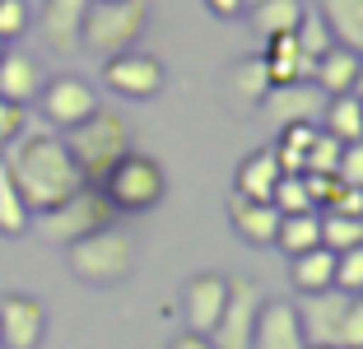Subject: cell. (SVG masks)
I'll return each mask as SVG.
<instances>
[{"instance_id": "6da1fadb", "label": "cell", "mask_w": 363, "mask_h": 349, "mask_svg": "<svg viewBox=\"0 0 363 349\" xmlns=\"http://www.w3.org/2000/svg\"><path fill=\"white\" fill-rule=\"evenodd\" d=\"M0 163H5L10 182L19 187V196L28 201L33 214L56 210L65 196H75L84 187V172L70 159V149H65V140L56 131H28L23 126L10 145L0 149Z\"/></svg>"}, {"instance_id": "7a4b0ae2", "label": "cell", "mask_w": 363, "mask_h": 349, "mask_svg": "<svg viewBox=\"0 0 363 349\" xmlns=\"http://www.w3.org/2000/svg\"><path fill=\"white\" fill-rule=\"evenodd\" d=\"M65 265L79 284H94V289L126 284L130 270H135V243H130L126 228L107 223V228H94L89 238L65 247Z\"/></svg>"}, {"instance_id": "3957f363", "label": "cell", "mask_w": 363, "mask_h": 349, "mask_svg": "<svg viewBox=\"0 0 363 349\" xmlns=\"http://www.w3.org/2000/svg\"><path fill=\"white\" fill-rule=\"evenodd\" d=\"M130 145H135V135H130L126 116L112 112V107H98L94 116H84L79 126L65 131V149H70V159L79 163V172H84V182H103L107 168L121 159V154H130Z\"/></svg>"}, {"instance_id": "277c9868", "label": "cell", "mask_w": 363, "mask_h": 349, "mask_svg": "<svg viewBox=\"0 0 363 349\" xmlns=\"http://www.w3.org/2000/svg\"><path fill=\"white\" fill-rule=\"evenodd\" d=\"M145 28H150V0H89L79 47L107 61L117 52H130L145 38Z\"/></svg>"}, {"instance_id": "5b68a950", "label": "cell", "mask_w": 363, "mask_h": 349, "mask_svg": "<svg viewBox=\"0 0 363 349\" xmlns=\"http://www.w3.org/2000/svg\"><path fill=\"white\" fill-rule=\"evenodd\" d=\"M98 187H103V196L112 201L117 214H150L154 205L168 196V172L159 168V159L130 149V154H121V159L107 168V177L98 182Z\"/></svg>"}, {"instance_id": "8992f818", "label": "cell", "mask_w": 363, "mask_h": 349, "mask_svg": "<svg viewBox=\"0 0 363 349\" xmlns=\"http://www.w3.org/2000/svg\"><path fill=\"white\" fill-rule=\"evenodd\" d=\"M38 219H43L38 228H43L47 243L70 247V243H79V238H89L94 228H107V223H117V210H112V201L103 196V187L84 182L75 196H65L56 210L38 214Z\"/></svg>"}, {"instance_id": "52a82bcc", "label": "cell", "mask_w": 363, "mask_h": 349, "mask_svg": "<svg viewBox=\"0 0 363 349\" xmlns=\"http://www.w3.org/2000/svg\"><path fill=\"white\" fill-rule=\"evenodd\" d=\"M261 303H266V289L252 275H233L228 279L224 312H219V321H214V331H210V345L214 349H247L252 345V326H257Z\"/></svg>"}, {"instance_id": "ba28073f", "label": "cell", "mask_w": 363, "mask_h": 349, "mask_svg": "<svg viewBox=\"0 0 363 349\" xmlns=\"http://www.w3.org/2000/svg\"><path fill=\"white\" fill-rule=\"evenodd\" d=\"M163 61L150 52H140V47H130V52H117L103 61V84L112 89L117 98H130V103H145V98H154L163 89Z\"/></svg>"}, {"instance_id": "9c48e42d", "label": "cell", "mask_w": 363, "mask_h": 349, "mask_svg": "<svg viewBox=\"0 0 363 349\" xmlns=\"http://www.w3.org/2000/svg\"><path fill=\"white\" fill-rule=\"evenodd\" d=\"M38 103H43V116H47V126L56 131H70L79 126L84 116H94L98 107V94L89 79H79V74H52L43 84V94H38Z\"/></svg>"}, {"instance_id": "30bf717a", "label": "cell", "mask_w": 363, "mask_h": 349, "mask_svg": "<svg viewBox=\"0 0 363 349\" xmlns=\"http://www.w3.org/2000/svg\"><path fill=\"white\" fill-rule=\"evenodd\" d=\"M350 303H354V294H345V289L303 294V303H294V307H298V321H303L308 345H317V349H340V326H345Z\"/></svg>"}, {"instance_id": "8fae6325", "label": "cell", "mask_w": 363, "mask_h": 349, "mask_svg": "<svg viewBox=\"0 0 363 349\" xmlns=\"http://www.w3.org/2000/svg\"><path fill=\"white\" fill-rule=\"evenodd\" d=\"M47 336V307L33 294L0 298V345L5 349H38Z\"/></svg>"}, {"instance_id": "7c38bea8", "label": "cell", "mask_w": 363, "mask_h": 349, "mask_svg": "<svg viewBox=\"0 0 363 349\" xmlns=\"http://www.w3.org/2000/svg\"><path fill=\"white\" fill-rule=\"evenodd\" d=\"M224 298H228V275H214V270H201L182 284V321L186 331L196 336H210L219 312H224Z\"/></svg>"}, {"instance_id": "4fadbf2b", "label": "cell", "mask_w": 363, "mask_h": 349, "mask_svg": "<svg viewBox=\"0 0 363 349\" xmlns=\"http://www.w3.org/2000/svg\"><path fill=\"white\" fill-rule=\"evenodd\" d=\"M247 349H308L298 307L279 303V298H266L257 312V326H252V345Z\"/></svg>"}, {"instance_id": "5bb4252c", "label": "cell", "mask_w": 363, "mask_h": 349, "mask_svg": "<svg viewBox=\"0 0 363 349\" xmlns=\"http://www.w3.org/2000/svg\"><path fill=\"white\" fill-rule=\"evenodd\" d=\"M84 10H89V0H43L38 28H43L47 52H56V56H75V52H79Z\"/></svg>"}, {"instance_id": "9a60e30c", "label": "cell", "mask_w": 363, "mask_h": 349, "mask_svg": "<svg viewBox=\"0 0 363 349\" xmlns=\"http://www.w3.org/2000/svg\"><path fill=\"white\" fill-rule=\"evenodd\" d=\"M43 84H47V74L38 65V56L19 52V47H5V56H0V98L14 107H28V103H38Z\"/></svg>"}, {"instance_id": "2e32d148", "label": "cell", "mask_w": 363, "mask_h": 349, "mask_svg": "<svg viewBox=\"0 0 363 349\" xmlns=\"http://www.w3.org/2000/svg\"><path fill=\"white\" fill-rule=\"evenodd\" d=\"M228 223L242 243L252 247H275V228H279V210L270 201H252V196H228Z\"/></svg>"}, {"instance_id": "e0dca14e", "label": "cell", "mask_w": 363, "mask_h": 349, "mask_svg": "<svg viewBox=\"0 0 363 349\" xmlns=\"http://www.w3.org/2000/svg\"><path fill=\"white\" fill-rule=\"evenodd\" d=\"M279 163H275V149L270 145H261V149H252L242 163H238V172H233V191L238 196H252V201H270L275 196V187H279Z\"/></svg>"}, {"instance_id": "ac0fdd59", "label": "cell", "mask_w": 363, "mask_h": 349, "mask_svg": "<svg viewBox=\"0 0 363 349\" xmlns=\"http://www.w3.org/2000/svg\"><path fill=\"white\" fill-rule=\"evenodd\" d=\"M261 107H270L279 116V126H289V121H317V112L326 107V94L317 84H279L266 94Z\"/></svg>"}, {"instance_id": "d6986e66", "label": "cell", "mask_w": 363, "mask_h": 349, "mask_svg": "<svg viewBox=\"0 0 363 349\" xmlns=\"http://www.w3.org/2000/svg\"><path fill=\"white\" fill-rule=\"evenodd\" d=\"M354 79H359V52H350V47H326V52L317 56V70H312V84L321 89L326 98L335 94H354Z\"/></svg>"}, {"instance_id": "ffe728a7", "label": "cell", "mask_w": 363, "mask_h": 349, "mask_svg": "<svg viewBox=\"0 0 363 349\" xmlns=\"http://www.w3.org/2000/svg\"><path fill=\"white\" fill-rule=\"evenodd\" d=\"M270 70L261 56H242V61H233V70H228V103L233 107H261L270 94Z\"/></svg>"}, {"instance_id": "44dd1931", "label": "cell", "mask_w": 363, "mask_h": 349, "mask_svg": "<svg viewBox=\"0 0 363 349\" xmlns=\"http://www.w3.org/2000/svg\"><path fill=\"white\" fill-rule=\"evenodd\" d=\"M289 279L298 294H321V289H335V252L331 247H308L289 261Z\"/></svg>"}, {"instance_id": "7402d4cb", "label": "cell", "mask_w": 363, "mask_h": 349, "mask_svg": "<svg viewBox=\"0 0 363 349\" xmlns=\"http://www.w3.org/2000/svg\"><path fill=\"white\" fill-rule=\"evenodd\" d=\"M321 19L335 43L363 56V0H321Z\"/></svg>"}, {"instance_id": "603a6c76", "label": "cell", "mask_w": 363, "mask_h": 349, "mask_svg": "<svg viewBox=\"0 0 363 349\" xmlns=\"http://www.w3.org/2000/svg\"><path fill=\"white\" fill-rule=\"evenodd\" d=\"M321 131H331L340 145L363 140V98L359 94H335L321 107Z\"/></svg>"}, {"instance_id": "cb8c5ba5", "label": "cell", "mask_w": 363, "mask_h": 349, "mask_svg": "<svg viewBox=\"0 0 363 349\" xmlns=\"http://www.w3.org/2000/svg\"><path fill=\"white\" fill-rule=\"evenodd\" d=\"M303 14H308L303 0H261V5L247 10V19H252V28H257L261 38H284V33L298 28Z\"/></svg>"}, {"instance_id": "d4e9b609", "label": "cell", "mask_w": 363, "mask_h": 349, "mask_svg": "<svg viewBox=\"0 0 363 349\" xmlns=\"http://www.w3.org/2000/svg\"><path fill=\"white\" fill-rule=\"evenodd\" d=\"M275 243L284 247L289 256L308 252V247H321V210H303V214H279Z\"/></svg>"}, {"instance_id": "484cf974", "label": "cell", "mask_w": 363, "mask_h": 349, "mask_svg": "<svg viewBox=\"0 0 363 349\" xmlns=\"http://www.w3.org/2000/svg\"><path fill=\"white\" fill-rule=\"evenodd\" d=\"M312 135H317V121H289V126H279V140L270 145L279 172H303V154H308Z\"/></svg>"}, {"instance_id": "4316f807", "label": "cell", "mask_w": 363, "mask_h": 349, "mask_svg": "<svg viewBox=\"0 0 363 349\" xmlns=\"http://www.w3.org/2000/svg\"><path fill=\"white\" fill-rule=\"evenodd\" d=\"M28 228H33V210L19 196V187L10 182L5 163H0V238H23Z\"/></svg>"}, {"instance_id": "83f0119b", "label": "cell", "mask_w": 363, "mask_h": 349, "mask_svg": "<svg viewBox=\"0 0 363 349\" xmlns=\"http://www.w3.org/2000/svg\"><path fill=\"white\" fill-rule=\"evenodd\" d=\"M321 247H331V252L363 247V219H350V214H321Z\"/></svg>"}, {"instance_id": "f1b7e54d", "label": "cell", "mask_w": 363, "mask_h": 349, "mask_svg": "<svg viewBox=\"0 0 363 349\" xmlns=\"http://www.w3.org/2000/svg\"><path fill=\"white\" fill-rule=\"evenodd\" d=\"M270 205H275L279 214H303V210H317L308 196V182H303V172H284L275 187V196H270Z\"/></svg>"}, {"instance_id": "f546056e", "label": "cell", "mask_w": 363, "mask_h": 349, "mask_svg": "<svg viewBox=\"0 0 363 349\" xmlns=\"http://www.w3.org/2000/svg\"><path fill=\"white\" fill-rule=\"evenodd\" d=\"M340 140L331 135V131H317L308 145V154H303V172H335L340 168Z\"/></svg>"}, {"instance_id": "4dcf8cb0", "label": "cell", "mask_w": 363, "mask_h": 349, "mask_svg": "<svg viewBox=\"0 0 363 349\" xmlns=\"http://www.w3.org/2000/svg\"><path fill=\"white\" fill-rule=\"evenodd\" d=\"M294 43H298L303 56H312V61H317L326 47H335V38H331V28H326V19H321V14H303L298 28H294Z\"/></svg>"}, {"instance_id": "1f68e13d", "label": "cell", "mask_w": 363, "mask_h": 349, "mask_svg": "<svg viewBox=\"0 0 363 349\" xmlns=\"http://www.w3.org/2000/svg\"><path fill=\"white\" fill-rule=\"evenodd\" d=\"M335 289H345V294H363V247L335 252Z\"/></svg>"}, {"instance_id": "d6a6232c", "label": "cell", "mask_w": 363, "mask_h": 349, "mask_svg": "<svg viewBox=\"0 0 363 349\" xmlns=\"http://www.w3.org/2000/svg\"><path fill=\"white\" fill-rule=\"evenodd\" d=\"M33 23V10L28 0H0V38L5 43H14V38H23Z\"/></svg>"}, {"instance_id": "836d02e7", "label": "cell", "mask_w": 363, "mask_h": 349, "mask_svg": "<svg viewBox=\"0 0 363 349\" xmlns=\"http://www.w3.org/2000/svg\"><path fill=\"white\" fill-rule=\"evenodd\" d=\"M335 177H340L345 187H363V140H350V145L340 149V168H335Z\"/></svg>"}, {"instance_id": "e575fe53", "label": "cell", "mask_w": 363, "mask_h": 349, "mask_svg": "<svg viewBox=\"0 0 363 349\" xmlns=\"http://www.w3.org/2000/svg\"><path fill=\"white\" fill-rule=\"evenodd\" d=\"M340 349H363V294H354L350 312H345V326H340Z\"/></svg>"}, {"instance_id": "d590c367", "label": "cell", "mask_w": 363, "mask_h": 349, "mask_svg": "<svg viewBox=\"0 0 363 349\" xmlns=\"http://www.w3.org/2000/svg\"><path fill=\"white\" fill-rule=\"evenodd\" d=\"M321 214H350V219H363V187H340L335 201L326 205Z\"/></svg>"}, {"instance_id": "8d00e7d4", "label": "cell", "mask_w": 363, "mask_h": 349, "mask_svg": "<svg viewBox=\"0 0 363 349\" xmlns=\"http://www.w3.org/2000/svg\"><path fill=\"white\" fill-rule=\"evenodd\" d=\"M23 126H28V112H23V107H14V103H5V98H0V149L10 145V140L19 135Z\"/></svg>"}, {"instance_id": "74e56055", "label": "cell", "mask_w": 363, "mask_h": 349, "mask_svg": "<svg viewBox=\"0 0 363 349\" xmlns=\"http://www.w3.org/2000/svg\"><path fill=\"white\" fill-rule=\"evenodd\" d=\"M168 349H214L210 336H196V331H182V336L168 340Z\"/></svg>"}, {"instance_id": "f35d334b", "label": "cell", "mask_w": 363, "mask_h": 349, "mask_svg": "<svg viewBox=\"0 0 363 349\" xmlns=\"http://www.w3.org/2000/svg\"><path fill=\"white\" fill-rule=\"evenodd\" d=\"M205 10L219 14V19H238L242 14V0H205Z\"/></svg>"}, {"instance_id": "ab89813d", "label": "cell", "mask_w": 363, "mask_h": 349, "mask_svg": "<svg viewBox=\"0 0 363 349\" xmlns=\"http://www.w3.org/2000/svg\"><path fill=\"white\" fill-rule=\"evenodd\" d=\"M354 94L363 98V56H359V79H354Z\"/></svg>"}, {"instance_id": "60d3db41", "label": "cell", "mask_w": 363, "mask_h": 349, "mask_svg": "<svg viewBox=\"0 0 363 349\" xmlns=\"http://www.w3.org/2000/svg\"><path fill=\"white\" fill-rule=\"evenodd\" d=\"M252 5H261V0H242V10H252Z\"/></svg>"}, {"instance_id": "b9f144b4", "label": "cell", "mask_w": 363, "mask_h": 349, "mask_svg": "<svg viewBox=\"0 0 363 349\" xmlns=\"http://www.w3.org/2000/svg\"><path fill=\"white\" fill-rule=\"evenodd\" d=\"M5 47H10V43H5V38H0V56H5Z\"/></svg>"}, {"instance_id": "7bdbcfd3", "label": "cell", "mask_w": 363, "mask_h": 349, "mask_svg": "<svg viewBox=\"0 0 363 349\" xmlns=\"http://www.w3.org/2000/svg\"><path fill=\"white\" fill-rule=\"evenodd\" d=\"M308 349H317V345H308Z\"/></svg>"}, {"instance_id": "ee69618b", "label": "cell", "mask_w": 363, "mask_h": 349, "mask_svg": "<svg viewBox=\"0 0 363 349\" xmlns=\"http://www.w3.org/2000/svg\"><path fill=\"white\" fill-rule=\"evenodd\" d=\"M0 349H5V345H0Z\"/></svg>"}]
</instances>
